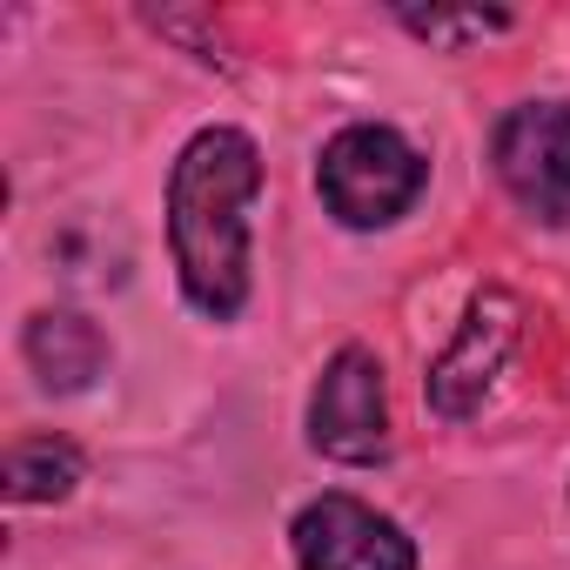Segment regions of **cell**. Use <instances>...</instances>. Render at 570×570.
Wrapping results in <instances>:
<instances>
[{
  "label": "cell",
  "instance_id": "9",
  "mask_svg": "<svg viewBox=\"0 0 570 570\" xmlns=\"http://www.w3.org/2000/svg\"><path fill=\"white\" fill-rule=\"evenodd\" d=\"M396 28H410L416 41H430V48H450V55H463L470 41H490V35H503L510 28V14L503 8H396Z\"/></svg>",
  "mask_w": 570,
  "mask_h": 570
},
{
  "label": "cell",
  "instance_id": "7",
  "mask_svg": "<svg viewBox=\"0 0 570 570\" xmlns=\"http://www.w3.org/2000/svg\"><path fill=\"white\" fill-rule=\"evenodd\" d=\"M21 356H28V370H35L41 390L81 396L108 370V336L81 309H35L28 330H21Z\"/></svg>",
  "mask_w": 570,
  "mask_h": 570
},
{
  "label": "cell",
  "instance_id": "8",
  "mask_svg": "<svg viewBox=\"0 0 570 570\" xmlns=\"http://www.w3.org/2000/svg\"><path fill=\"white\" fill-rule=\"evenodd\" d=\"M81 450L68 436H14L8 443V503H61L81 483Z\"/></svg>",
  "mask_w": 570,
  "mask_h": 570
},
{
  "label": "cell",
  "instance_id": "1",
  "mask_svg": "<svg viewBox=\"0 0 570 570\" xmlns=\"http://www.w3.org/2000/svg\"><path fill=\"white\" fill-rule=\"evenodd\" d=\"M262 148L248 128H195L168 168V255L181 303L208 323H235L255 296V202Z\"/></svg>",
  "mask_w": 570,
  "mask_h": 570
},
{
  "label": "cell",
  "instance_id": "3",
  "mask_svg": "<svg viewBox=\"0 0 570 570\" xmlns=\"http://www.w3.org/2000/svg\"><path fill=\"white\" fill-rule=\"evenodd\" d=\"M309 450L350 470L390 456V390H383V356L370 343H343L323 363L309 390Z\"/></svg>",
  "mask_w": 570,
  "mask_h": 570
},
{
  "label": "cell",
  "instance_id": "4",
  "mask_svg": "<svg viewBox=\"0 0 570 570\" xmlns=\"http://www.w3.org/2000/svg\"><path fill=\"white\" fill-rule=\"evenodd\" d=\"M490 168L530 222L570 228V101H517L490 135Z\"/></svg>",
  "mask_w": 570,
  "mask_h": 570
},
{
  "label": "cell",
  "instance_id": "5",
  "mask_svg": "<svg viewBox=\"0 0 570 570\" xmlns=\"http://www.w3.org/2000/svg\"><path fill=\"white\" fill-rule=\"evenodd\" d=\"M517 336H523V303L503 289V282L476 289L470 309H463V323H456V336H450V350H443V356L430 363V376H423L430 410H436L443 423H470V416L483 410V396L497 390V376L510 370Z\"/></svg>",
  "mask_w": 570,
  "mask_h": 570
},
{
  "label": "cell",
  "instance_id": "6",
  "mask_svg": "<svg viewBox=\"0 0 570 570\" xmlns=\"http://www.w3.org/2000/svg\"><path fill=\"white\" fill-rule=\"evenodd\" d=\"M289 550H296V570H416L423 563L416 537L390 510H376L350 490L309 497L289 517Z\"/></svg>",
  "mask_w": 570,
  "mask_h": 570
},
{
  "label": "cell",
  "instance_id": "2",
  "mask_svg": "<svg viewBox=\"0 0 570 570\" xmlns=\"http://www.w3.org/2000/svg\"><path fill=\"white\" fill-rule=\"evenodd\" d=\"M423 188H430V155L390 121H350L316 155V195L356 235L403 222L423 202Z\"/></svg>",
  "mask_w": 570,
  "mask_h": 570
}]
</instances>
